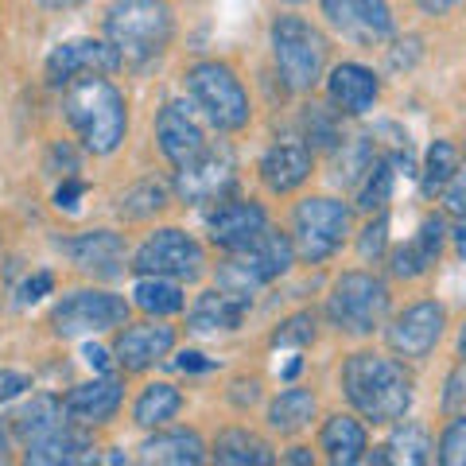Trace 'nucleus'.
I'll return each mask as SVG.
<instances>
[{
  "label": "nucleus",
  "instance_id": "obj_13",
  "mask_svg": "<svg viewBox=\"0 0 466 466\" xmlns=\"http://www.w3.org/2000/svg\"><path fill=\"white\" fill-rule=\"evenodd\" d=\"M323 16L334 32L354 43H385L397 32V20L385 0H323Z\"/></svg>",
  "mask_w": 466,
  "mask_h": 466
},
{
  "label": "nucleus",
  "instance_id": "obj_24",
  "mask_svg": "<svg viewBox=\"0 0 466 466\" xmlns=\"http://www.w3.org/2000/svg\"><path fill=\"white\" fill-rule=\"evenodd\" d=\"M245 311H249V299L229 296L226 288H210V291H202V296L195 299L187 323H191L195 334H229V330L241 327Z\"/></svg>",
  "mask_w": 466,
  "mask_h": 466
},
{
  "label": "nucleus",
  "instance_id": "obj_31",
  "mask_svg": "<svg viewBox=\"0 0 466 466\" xmlns=\"http://www.w3.org/2000/svg\"><path fill=\"white\" fill-rule=\"evenodd\" d=\"M63 400L58 397H47V392H43V397H32V404L24 408V412L16 416V431H20V440L24 443H32V440H39V435H47L51 428H58L63 424Z\"/></svg>",
  "mask_w": 466,
  "mask_h": 466
},
{
  "label": "nucleus",
  "instance_id": "obj_40",
  "mask_svg": "<svg viewBox=\"0 0 466 466\" xmlns=\"http://www.w3.org/2000/svg\"><path fill=\"white\" fill-rule=\"evenodd\" d=\"M385 245H389V218H377V222L366 226V233H361V241H358V249L366 260H377L385 253Z\"/></svg>",
  "mask_w": 466,
  "mask_h": 466
},
{
  "label": "nucleus",
  "instance_id": "obj_4",
  "mask_svg": "<svg viewBox=\"0 0 466 466\" xmlns=\"http://www.w3.org/2000/svg\"><path fill=\"white\" fill-rule=\"evenodd\" d=\"M187 90H191V101L202 109V116L218 128V133H238V128L249 125V94L238 78V70L226 63H195L187 70Z\"/></svg>",
  "mask_w": 466,
  "mask_h": 466
},
{
  "label": "nucleus",
  "instance_id": "obj_6",
  "mask_svg": "<svg viewBox=\"0 0 466 466\" xmlns=\"http://www.w3.org/2000/svg\"><path fill=\"white\" fill-rule=\"evenodd\" d=\"M268 39H272V58H276V70H280L284 86L296 94H308L323 78V66H327L323 32L299 16H280L272 24Z\"/></svg>",
  "mask_w": 466,
  "mask_h": 466
},
{
  "label": "nucleus",
  "instance_id": "obj_23",
  "mask_svg": "<svg viewBox=\"0 0 466 466\" xmlns=\"http://www.w3.org/2000/svg\"><path fill=\"white\" fill-rule=\"evenodd\" d=\"M90 435L78 431L75 420H63L58 428H51L47 435H39V440L24 443V459L27 462H39V466H55V462H90Z\"/></svg>",
  "mask_w": 466,
  "mask_h": 466
},
{
  "label": "nucleus",
  "instance_id": "obj_41",
  "mask_svg": "<svg viewBox=\"0 0 466 466\" xmlns=\"http://www.w3.org/2000/svg\"><path fill=\"white\" fill-rule=\"evenodd\" d=\"M82 195H86V183L78 179V175H66L63 187H58V191H55V207H58V210H70V214H75Z\"/></svg>",
  "mask_w": 466,
  "mask_h": 466
},
{
  "label": "nucleus",
  "instance_id": "obj_36",
  "mask_svg": "<svg viewBox=\"0 0 466 466\" xmlns=\"http://www.w3.org/2000/svg\"><path fill=\"white\" fill-rule=\"evenodd\" d=\"M167 207V191L159 183H137L133 191H125L121 195V214L125 218H152Z\"/></svg>",
  "mask_w": 466,
  "mask_h": 466
},
{
  "label": "nucleus",
  "instance_id": "obj_27",
  "mask_svg": "<svg viewBox=\"0 0 466 466\" xmlns=\"http://www.w3.org/2000/svg\"><path fill=\"white\" fill-rule=\"evenodd\" d=\"M214 459L218 462H233V466H272L276 462L272 447L260 440V435L245 431V428H229V431L218 435Z\"/></svg>",
  "mask_w": 466,
  "mask_h": 466
},
{
  "label": "nucleus",
  "instance_id": "obj_15",
  "mask_svg": "<svg viewBox=\"0 0 466 466\" xmlns=\"http://www.w3.org/2000/svg\"><path fill=\"white\" fill-rule=\"evenodd\" d=\"M63 249L82 272H94L101 280H113V276L125 272V238L113 229H90V233H78V238H63L58 241Z\"/></svg>",
  "mask_w": 466,
  "mask_h": 466
},
{
  "label": "nucleus",
  "instance_id": "obj_47",
  "mask_svg": "<svg viewBox=\"0 0 466 466\" xmlns=\"http://www.w3.org/2000/svg\"><path fill=\"white\" fill-rule=\"evenodd\" d=\"M39 8H51V12H66V8H78L86 0H35Z\"/></svg>",
  "mask_w": 466,
  "mask_h": 466
},
{
  "label": "nucleus",
  "instance_id": "obj_42",
  "mask_svg": "<svg viewBox=\"0 0 466 466\" xmlns=\"http://www.w3.org/2000/svg\"><path fill=\"white\" fill-rule=\"evenodd\" d=\"M51 288H55V276H51L47 268L35 272V276H27V280L20 284V303H35V299H43Z\"/></svg>",
  "mask_w": 466,
  "mask_h": 466
},
{
  "label": "nucleus",
  "instance_id": "obj_48",
  "mask_svg": "<svg viewBox=\"0 0 466 466\" xmlns=\"http://www.w3.org/2000/svg\"><path fill=\"white\" fill-rule=\"evenodd\" d=\"M455 245H459V257H466V218H459V229H455Z\"/></svg>",
  "mask_w": 466,
  "mask_h": 466
},
{
  "label": "nucleus",
  "instance_id": "obj_25",
  "mask_svg": "<svg viewBox=\"0 0 466 466\" xmlns=\"http://www.w3.org/2000/svg\"><path fill=\"white\" fill-rule=\"evenodd\" d=\"M319 451H323L327 462H334V466H354L366 459V451H370L366 428H361L354 416H330L323 431H319Z\"/></svg>",
  "mask_w": 466,
  "mask_h": 466
},
{
  "label": "nucleus",
  "instance_id": "obj_1",
  "mask_svg": "<svg viewBox=\"0 0 466 466\" xmlns=\"http://www.w3.org/2000/svg\"><path fill=\"white\" fill-rule=\"evenodd\" d=\"M346 400L370 424H397L412 408V373L385 354H350L342 366Z\"/></svg>",
  "mask_w": 466,
  "mask_h": 466
},
{
  "label": "nucleus",
  "instance_id": "obj_22",
  "mask_svg": "<svg viewBox=\"0 0 466 466\" xmlns=\"http://www.w3.org/2000/svg\"><path fill=\"white\" fill-rule=\"evenodd\" d=\"M443 241H447V229H443V218H428L424 226H420L412 238H408L397 253H392V276H400V280H416V276H424L435 260L443 253Z\"/></svg>",
  "mask_w": 466,
  "mask_h": 466
},
{
  "label": "nucleus",
  "instance_id": "obj_8",
  "mask_svg": "<svg viewBox=\"0 0 466 466\" xmlns=\"http://www.w3.org/2000/svg\"><path fill=\"white\" fill-rule=\"evenodd\" d=\"M291 238H296V253L303 260H327L342 249L350 233V207L339 198H303L296 214H291Z\"/></svg>",
  "mask_w": 466,
  "mask_h": 466
},
{
  "label": "nucleus",
  "instance_id": "obj_39",
  "mask_svg": "<svg viewBox=\"0 0 466 466\" xmlns=\"http://www.w3.org/2000/svg\"><path fill=\"white\" fill-rule=\"evenodd\" d=\"M443 210L455 218H466V159L459 164V171L451 175V183L443 187Z\"/></svg>",
  "mask_w": 466,
  "mask_h": 466
},
{
  "label": "nucleus",
  "instance_id": "obj_19",
  "mask_svg": "<svg viewBox=\"0 0 466 466\" xmlns=\"http://www.w3.org/2000/svg\"><path fill=\"white\" fill-rule=\"evenodd\" d=\"M327 97L330 106L339 113H350V116H361L373 109V101L381 97V82H377V75L370 66L361 63H342L330 70L327 78Z\"/></svg>",
  "mask_w": 466,
  "mask_h": 466
},
{
  "label": "nucleus",
  "instance_id": "obj_50",
  "mask_svg": "<svg viewBox=\"0 0 466 466\" xmlns=\"http://www.w3.org/2000/svg\"><path fill=\"white\" fill-rule=\"evenodd\" d=\"M459 358H462V366H466V323H462V330H459Z\"/></svg>",
  "mask_w": 466,
  "mask_h": 466
},
{
  "label": "nucleus",
  "instance_id": "obj_37",
  "mask_svg": "<svg viewBox=\"0 0 466 466\" xmlns=\"http://www.w3.org/2000/svg\"><path fill=\"white\" fill-rule=\"evenodd\" d=\"M308 342H315V311L291 315L272 330V346H308Z\"/></svg>",
  "mask_w": 466,
  "mask_h": 466
},
{
  "label": "nucleus",
  "instance_id": "obj_46",
  "mask_svg": "<svg viewBox=\"0 0 466 466\" xmlns=\"http://www.w3.org/2000/svg\"><path fill=\"white\" fill-rule=\"evenodd\" d=\"M86 361L90 366H97V370H109V354L101 346H86Z\"/></svg>",
  "mask_w": 466,
  "mask_h": 466
},
{
  "label": "nucleus",
  "instance_id": "obj_11",
  "mask_svg": "<svg viewBox=\"0 0 466 466\" xmlns=\"http://www.w3.org/2000/svg\"><path fill=\"white\" fill-rule=\"evenodd\" d=\"M202 265H207L202 245L191 238V233H183L175 226L156 229L133 257V268L140 276H167V280H195L202 272Z\"/></svg>",
  "mask_w": 466,
  "mask_h": 466
},
{
  "label": "nucleus",
  "instance_id": "obj_10",
  "mask_svg": "<svg viewBox=\"0 0 466 466\" xmlns=\"http://www.w3.org/2000/svg\"><path fill=\"white\" fill-rule=\"evenodd\" d=\"M128 319V303L113 291H70L55 303L51 311V327L58 339H78V334H97L109 327H125Z\"/></svg>",
  "mask_w": 466,
  "mask_h": 466
},
{
  "label": "nucleus",
  "instance_id": "obj_28",
  "mask_svg": "<svg viewBox=\"0 0 466 466\" xmlns=\"http://www.w3.org/2000/svg\"><path fill=\"white\" fill-rule=\"evenodd\" d=\"M179 408H183V392L167 381H156L137 397L133 420L140 428H159V424H167V420L179 416Z\"/></svg>",
  "mask_w": 466,
  "mask_h": 466
},
{
  "label": "nucleus",
  "instance_id": "obj_49",
  "mask_svg": "<svg viewBox=\"0 0 466 466\" xmlns=\"http://www.w3.org/2000/svg\"><path fill=\"white\" fill-rule=\"evenodd\" d=\"M288 462H311V451H308V447H296V451L288 455Z\"/></svg>",
  "mask_w": 466,
  "mask_h": 466
},
{
  "label": "nucleus",
  "instance_id": "obj_51",
  "mask_svg": "<svg viewBox=\"0 0 466 466\" xmlns=\"http://www.w3.org/2000/svg\"><path fill=\"white\" fill-rule=\"evenodd\" d=\"M288 5H299V0H288Z\"/></svg>",
  "mask_w": 466,
  "mask_h": 466
},
{
  "label": "nucleus",
  "instance_id": "obj_17",
  "mask_svg": "<svg viewBox=\"0 0 466 466\" xmlns=\"http://www.w3.org/2000/svg\"><path fill=\"white\" fill-rule=\"evenodd\" d=\"M156 137H159V152H164L175 167L191 164L195 156L207 152V133H202V125L195 121V113L187 109L183 101H167V106L159 109Z\"/></svg>",
  "mask_w": 466,
  "mask_h": 466
},
{
  "label": "nucleus",
  "instance_id": "obj_2",
  "mask_svg": "<svg viewBox=\"0 0 466 466\" xmlns=\"http://www.w3.org/2000/svg\"><path fill=\"white\" fill-rule=\"evenodd\" d=\"M63 113L70 128L82 137L86 152H94V156L116 152L128 133L125 94L113 82H106V75H86L78 82H70L63 97Z\"/></svg>",
  "mask_w": 466,
  "mask_h": 466
},
{
  "label": "nucleus",
  "instance_id": "obj_20",
  "mask_svg": "<svg viewBox=\"0 0 466 466\" xmlns=\"http://www.w3.org/2000/svg\"><path fill=\"white\" fill-rule=\"evenodd\" d=\"M260 179L272 195H288L311 179V148L303 140H276L260 159Z\"/></svg>",
  "mask_w": 466,
  "mask_h": 466
},
{
  "label": "nucleus",
  "instance_id": "obj_38",
  "mask_svg": "<svg viewBox=\"0 0 466 466\" xmlns=\"http://www.w3.org/2000/svg\"><path fill=\"white\" fill-rule=\"evenodd\" d=\"M440 462L443 466H466V412L455 416L440 435Z\"/></svg>",
  "mask_w": 466,
  "mask_h": 466
},
{
  "label": "nucleus",
  "instance_id": "obj_12",
  "mask_svg": "<svg viewBox=\"0 0 466 466\" xmlns=\"http://www.w3.org/2000/svg\"><path fill=\"white\" fill-rule=\"evenodd\" d=\"M125 58L116 55L113 43L101 39H66L47 55V82L51 86H70L86 75H113Z\"/></svg>",
  "mask_w": 466,
  "mask_h": 466
},
{
  "label": "nucleus",
  "instance_id": "obj_32",
  "mask_svg": "<svg viewBox=\"0 0 466 466\" xmlns=\"http://www.w3.org/2000/svg\"><path fill=\"white\" fill-rule=\"evenodd\" d=\"M459 148L451 140H435L428 148V159H424V171H420V191H424L428 198L435 191H443V187L451 183V175L459 171Z\"/></svg>",
  "mask_w": 466,
  "mask_h": 466
},
{
  "label": "nucleus",
  "instance_id": "obj_43",
  "mask_svg": "<svg viewBox=\"0 0 466 466\" xmlns=\"http://www.w3.org/2000/svg\"><path fill=\"white\" fill-rule=\"evenodd\" d=\"M24 389H32V381H27V373H16V370H0V404L16 400Z\"/></svg>",
  "mask_w": 466,
  "mask_h": 466
},
{
  "label": "nucleus",
  "instance_id": "obj_9",
  "mask_svg": "<svg viewBox=\"0 0 466 466\" xmlns=\"http://www.w3.org/2000/svg\"><path fill=\"white\" fill-rule=\"evenodd\" d=\"M233 187H238V164H233V152L226 144H207V152L175 171V195L187 207L226 202L233 195Z\"/></svg>",
  "mask_w": 466,
  "mask_h": 466
},
{
  "label": "nucleus",
  "instance_id": "obj_3",
  "mask_svg": "<svg viewBox=\"0 0 466 466\" xmlns=\"http://www.w3.org/2000/svg\"><path fill=\"white\" fill-rule=\"evenodd\" d=\"M175 20L167 0H116L106 12V39L128 66H148L167 51Z\"/></svg>",
  "mask_w": 466,
  "mask_h": 466
},
{
  "label": "nucleus",
  "instance_id": "obj_29",
  "mask_svg": "<svg viewBox=\"0 0 466 466\" xmlns=\"http://www.w3.org/2000/svg\"><path fill=\"white\" fill-rule=\"evenodd\" d=\"M311 416H315V397L308 389H284L280 397L268 404V428L280 431V435L308 428Z\"/></svg>",
  "mask_w": 466,
  "mask_h": 466
},
{
  "label": "nucleus",
  "instance_id": "obj_44",
  "mask_svg": "<svg viewBox=\"0 0 466 466\" xmlns=\"http://www.w3.org/2000/svg\"><path fill=\"white\" fill-rule=\"evenodd\" d=\"M183 373H207V370H214V361L210 358H202V354H195V350H187V354H179V361H175Z\"/></svg>",
  "mask_w": 466,
  "mask_h": 466
},
{
  "label": "nucleus",
  "instance_id": "obj_26",
  "mask_svg": "<svg viewBox=\"0 0 466 466\" xmlns=\"http://www.w3.org/2000/svg\"><path fill=\"white\" fill-rule=\"evenodd\" d=\"M207 459V443L195 431H159L140 447V462H167V466H195Z\"/></svg>",
  "mask_w": 466,
  "mask_h": 466
},
{
  "label": "nucleus",
  "instance_id": "obj_14",
  "mask_svg": "<svg viewBox=\"0 0 466 466\" xmlns=\"http://www.w3.org/2000/svg\"><path fill=\"white\" fill-rule=\"evenodd\" d=\"M447 311L435 299H420L412 308H404L389 327V346L400 358H428L435 342L443 339Z\"/></svg>",
  "mask_w": 466,
  "mask_h": 466
},
{
  "label": "nucleus",
  "instance_id": "obj_21",
  "mask_svg": "<svg viewBox=\"0 0 466 466\" xmlns=\"http://www.w3.org/2000/svg\"><path fill=\"white\" fill-rule=\"evenodd\" d=\"M63 408L82 428L106 424V420L116 416V408H121V381H116L113 373H106V377H94V381H86V385H75L66 392Z\"/></svg>",
  "mask_w": 466,
  "mask_h": 466
},
{
  "label": "nucleus",
  "instance_id": "obj_18",
  "mask_svg": "<svg viewBox=\"0 0 466 466\" xmlns=\"http://www.w3.org/2000/svg\"><path fill=\"white\" fill-rule=\"evenodd\" d=\"M175 346V330L164 323H140V327H128L116 334V366L128 370V373H140V370H152L159 358H167Z\"/></svg>",
  "mask_w": 466,
  "mask_h": 466
},
{
  "label": "nucleus",
  "instance_id": "obj_45",
  "mask_svg": "<svg viewBox=\"0 0 466 466\" xmlns=\"http://www.w3.org/2000/svg\"><path fill=\"white\" fill-rule=\"evenodd\" d=\"M462 0H420V8L428 12V16H447L451 8H459Z\"/></svg>",
  "mask_w": 466,
  "mask_h": 466
},
{
  "label": "nucleus",
  "instance_id": "obj_30",
  "mask_svg": "<svg viewBox=\"0 0 466 466\" xmlns=\"http://www.w3.org/2000/svg\"><path fill=\"white\" fill-rule=\"evenodd\" d=\"M133 296H137V308L156 319L183 311V288H179V280H167V276H140Z\"/></svg>",
  "mask_w": 466,
  "mask_h": 466
},
{
  "label": "nucleus",
  "instance_id": "obj_34",
  "mask_svg": "<svg viewBox=\"0 0 466 466\" xmlns=\"http://www.w3.org/2000/svg\"><path fill=\"white\" fill-rule=\"evenodd\" d=\"M392 183H397V159H392V152H389V156H381L370 167L366 183H361V191H358V207L366 210V214L385 210L389 207V195H392Z\"/></svg>",
  "mask_w": 466,
  "mask_h": 466
},
{
  "label": "nucleus",
  "instance_id": "obj_5",
  "mask_svg": "<svg viewBox=\"0 0 466 466\" xmlns=\"http://www.w3.org/2000/svg\"><path fill=\"white\" fill-rule=\"evenodd\" d=\"M291 260H296V241L268 226L249 249L229 253V260L218 268V288H226L229 296L253 303V291L272 284L276 276H284L291 268Z\"/></svg>",
  "mask_w": 466,
  "mask_h": 466
},
{
  "label": "nucleus",
  "instance_id": "obj_16",
  "mask_svg": "<svg viewBox=\"0 0 466 466\" xmlns=\"http://www.w3.org/2000/svg\"><path fill=\"white\" fill-rule=\"evenodd\" d=\"M210 241L226 253H241L268 229V214L260 202H222L214 214H210Z\"/></svg>",
  "mask_w": 466,
  "mask_h": 466
},
{
  "label": "nucleus",
  "instance_id": "obj_33",
  "mask_svg": "<svg viewBox=\"0 0 466 466\" xmlns=\"http://www.w3.org/2000/svg\"><path fill=\"white\" fill-rule=\"evenodd\" d=\"M377 159L381 156H377L370 137H350V140H342L339 159H334V179L339 183H358L361 175H370V167L377 164Z\"/></svg>",
  "mask_w": 466,
  "mask_h": 466
},
{
  "label": "nucleus",
  "instance_id": "obj_35",
  "mask_svg": "<svg viewBox=\"0 0 466 466\" xmlns=\"http://www.w3.org/2000/svg\"><path fill=\"white\" fill-rule=\"evenodd\" d=\"M389 451H392V462H412V466H420V462H428L431 459V435H428V428L424 424H404V428H397L392 431V440H389Z\"/></svg>",
  "mask_w": 466,
  "mask_h": 466
},
{
  "label": "nucleus",
  "instance_id": "obj_7",
  "mask_svg": "<svg viewBox=\"0 0 466 466\" xmlns=\"http://www.w3.org/2000/svg\"><path fill=\"white\" fill-rule=\"evenodd\" d=\"M389 315V284L373 272H342L327 296V319L342 334H373Z\"/></svg>",
  "mask_w": 466,
  "mask_h": 466
}]
</instances>
